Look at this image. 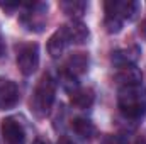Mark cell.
Returning a JSON list of instances; mask_svg holds the SVG:
<instances>
[{
  "label": "cell",
  "instance_id": "cell-1",
  "mask_svg": "<svg viewBox=\"0 0 146 144\" xmlns=\"http://www.w3.org/2000/svg\"><path fill=\"white\" fill-rule=\"evenodd\" d=\"M117 107L126 119H141L146 114V88L141 83L121 87L117 93Z\"/></svg>",
  "mask_w": 146,
  "mask_h": 144
},
{
  "label": "cell",
  "instance_id": "cell-2",
  "mask_svg": "<svg viewBox=\"0 0 146 144\" xmlns=\"http://www.w3.org/2000/svg\"><path fill=\"white\" fill-rule=\"evenodd\" d=\"M138 2H121V0H109L104 3L106 9V29L110 34H115L122 29V24L126 20H131L138 12Z\"/></svg>",
  "mask_w": 146,
  "mask_h": 144
},
{
  "label": "cell",
  "instance_id": "cell-3",
  "mask_svg": "<svg viewBox=\"0 0 146 144\" xmlns=\"http://www.w3.org/2000/svg\"><path fill=\"white\" fill-rule=\"evenodd\" d=\"M54 95H56V80L49 73H44L39 78L31 98V110L34 112L36 117H46L49 114L54 102Z\"/></svg>",
  "mask_w": 146,
  "mask_h": 144
},
{
  "label": "cell",
  "instance_id": "cell-4",
  "mask_svg": "<svg viewBox=\"0 0 146 144\" xmlns=\"http://www.w3.org/2000/svg\"><path fill=\"white\" fill-rule=\"evenodd\" d=\"M17 66L22 75L29 76L39 66V46L36 42H27L17 49Z\"/></svg>",
  "mask_w": 146,
  "mask_h": 144
},
{
  "label": "cell",
  "instance_id": "cell-5",
  "mask_svg": "<svg viewBox=\"0 0 146 144\" xmlns=\"http://www.w3.org/2000/svg\"><path fill=\"white\" fill-rule=\"evenodd\" d=\"M27 12L21 15V22L27 31L41 32L44 24H46V9L48 5L44 3H27Z\"/></svg>",
  "mask_w": 146,
  "mask_h": 144
},
{
  "label": "cell",
  "instance_id": "cell-6",
  "mask_svg": "<svg viewBox=\"0 0 146 144\" xmlns=\"http://www.w3.org/2000/svg\"><path fill=\"white\" fill-rule=\"evenodd\" d=\"M88 70V56L85 53H73L63 65V76L68 81H76Z\"/></svg>",
  "mask_w": 146,
  "mask_h": 144
},
{
  "label": "cell",
  "instance_id": "cell-7",
  "mask_svg": "<svg viewBox=\"0 0 146 144\" xmlns=\"http://www.w3.org/2000/svg\"><path fill=\"white\" fill-rule=\"evenodd\" d=\"M2 137L5 144H24L26 132H24L22 124L14 117L3 119L2 120Z\"/></svg>",
  "mask_w": 146,
  "mask_h": 144
},
{
  "label": "cell",
  "instance_id": "cell-8",
  "mask_svg": "<svg viewBox=\"0 0 146 144\" xmlns=\"http://www.w3.org/2000/svg\"><path fill=\"white\" fill-rule=\"evenodd\" d=\"M19 87L7 78H0V110H9L19 102Z\"/></svg>",
  "mask_w": 146,
  "mask_h": 144
},
{
  "label": "cell",
  "instance_id": "cell-9",
  "mask_svg": "<svg viewBox=\"0 0 146 144\" xmlns=\"http://www.w3.org/2000/svg\"><path fill=\"white\" fill-rule=\"evenodd\" d=\"M61 31H63V34L66 37L68 44H83L90 37L88 27L83 22H80V20H70L68 24L61 26Z\"/></svg>",
  "mask_w": 146,
  "mask_h": 144
},
{
  "label": "cell",
  "instance_id": "cell-10",
  "mask_svg": "<svg viewBox=\"0 0 146 144\" xmlns=\"http://www.w3.org/2000/svg\"><path fill=\"white\" fill-rule=\"evenodd\" d=\"M70 100H72V105L76 108H88L92 107L94 100H95V95H94V90L90 88H78L75 87L73 90H70Z\"/></svg>",
  "mask_w": 146,
  "mask_h": 144
},
{
  "label": "cell",
  "instance_id": "cell-11",
  "mask_svg": "<svg viewBox=\"0 0 146 144\" xmlns=\"http://www.w3.org/2000/svg\"><path fill=\"white\" fill-rule=\"evenodd\" d=\"M115 80H117V83L121 87H124V85H138V83H141L143 75L134 65L133 66H122V68H119V71L115 75Z\"/></svg>",
  "mask_w": 146,
  "mask_h": 144
},
{
  "label": "cell",
  "instance_id": "cell-12",
  "mask_svg": "<svg viewBox=\"0 0 146 144\" xmlns=\"http://www.w3.org/2000/svg\"><path fill=\"white\" fill-rule=\"evenodd\" d=\"M138 56H139V49H138V48L121 49V51L112 53V63H114L117 68H122V66H133V65L136 63Z\"/></svg>",
  "mask_w": 146,
  "mask_h": 144
},
{
  "label": "cell",
  "instance_id": "cell-13",
  "mask_svg": "<svg viewBox=\"0 0 146 144\" xmlns=\"http://www.w3.org/2000/svg\"><path fill=\"white\" fill-rule=\"evenodd\" d=\"M66 46H68L66 37H65L61 27H60L58 31H54L53 36L49 37V41H48V51H49V54L53 58H60L63 54V51L66 49Z\"/></svg>",
  "mask_w": 146,
  "mask_h": 144
},
{
  "label": "cell",
  "instance_id": "cell-14",
  "mask_svg": "<svg viewBox=\"0 0 146 144\" xmlns=\"http://www.w3.org/2000/svg\"><path fill=\"white\" fill-rule=\"evenodd\" d=\"M72 127L75 131V134L83 137V139H90L95 134V126L92 124V120L83 119V117H76L72 122Z\"/></svg>",
  "mask_w": 146,
  "mask_h": 144
},
{
  "label": "cell",
  "instance_id": "cell-15",
  "mask_svg": "<svg viewBox=\"0 0 146 144\" xmlns=\"http://www.w3.org/2000/svg\"><path fill=\"white\" fill-rule=\"evenodd\" d=\"M60 7H61L63 12L68 14L70 17H80V15H83V12H85V9H87V3H85V2H76V0H73V2H61Z\"/></svg>",
  "mask_w": 146,
  "mask_h": 144
},
{
  "label": "cell",
  "instance_id": "cell-16",
  "mask_svg": "<svg viewBox=\"0 0 146 144\" xmlns=\"http://www.w3.org/2000/svg\"><path fill=\"white\" fill-rule=\"evenodd\" d=\"M100 144H126V143H124L122 137H119V136H106Z\"/></svg>",
  "mask_w": 146,
  "mask_h": 144
},
{
  "label": "cell",
  "instance_id": "cell-17",
  "mask_svg": "<svg viewBox=\"0 0 146 144\" xmlns=\"http://www.w3.org/2000/svg\"><path fill=\"white\" fill-rule=\"evenodd\" d=\"M58 144H75V143H73V141L70 139V137H66V136H63V137H61V139L58 141Z\"/></svg>",
  "mask_w": 146,
  "mask_h": 144
},
{
  "label": "cell",
  "instance_id": "cell-18",
  "mask_svg": "<svg viewBox=\"0 0 146 144\" xmlns=\"http://www.w3.org/2000/svg\"><path fill=\"white\" fill-rule=\"evenodd\" d=\"M3 53H5V42H3L2 37H0V56H3Z\"/></svg>",
  "mask_w": 146,
  "mask_h": 144
},
{
  "label": "cell",
  "instance_id": "cell-19",
  "mask_svg": "<svg viewBox=\"0 0 146 144\" xmlns=\"http://www.w3.org/2000/svg\"><path fill=\"white\" fill-rule=\"evenodd\" d=\"M134 144H146V137H143V136H141V137H138Z\"/></svg>",
  "mask_w": 146,
  "mask_h": 144
},
{
  "label": "cell",
  "instance_id": "cell-20",
  "mask_svg": "<svg viewBox=\"0 0 146 144\" xmlns=\"http://www.w3.org/2000/svg\"><path fill=\"white\" fill-rule=\"evenodd\" d=\"M33 144H49V143H48V141H44V139H36Z\"/></svg>",
  "mask_w": 146,
  "mask_h": 144
}]
</instances>
